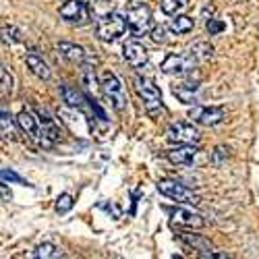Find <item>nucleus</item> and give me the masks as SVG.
Segmentation results:
<instances>
[{
	"label": "nucleus",
	"mask_w": 259,
	"mask_h": 259,
	"mask_svg": "<svg viewBox=\"0 0 259 259\" xmlns=\"http://www.w3.org/2000/svg\"><path fill=\"white\" fill-rule=\"evenodd\" d=\"M25 62H27V67H29V71L35 75V77H39L41 81H48L50 77H52V71H50V67L46 64V60L41 58V56H37V54H27L25 56Z\"/></svg>",
	"instance_id": "obj_16"
},
{
	"label": "nucleus",
	"mask_w": 259,
	"mask_h": 259,
	"mask_svg": "<svg viewBox=\"0 0 259 259\" xmlns=\"http://www.w3.org/2000/svg\"><path fill=\"white\" fill-rule=\"evenodd\" d=\"M189 118L201 126H215L226 120V110L218 106H195L189 112Z\"/></svg>",
	"instance_id": "obj_7"
},
{
	"label": "nucleus",
	"mask_w": 259,
	"mask_h": 259,
	"mask_svg": "<svg viewBox=\"0 0 259 259\" xmlns=\"http://www.w3.org/2000/svg\"><path fill=\"white\" fill-rule=\"evenodd\" d=\"M179 239L185 241V243L191 245V247L199 249V251H211V245H209L205 239H201L199 234H185V232H179Z\"/></svg>",
	"instance_id": "obj_23"
},
{
	"label": "nucleus",
	"mask_w": 259,
	"mask_h": 259,
	"mask_svg": "<svg viewBox=\"0 0 259 259\" xmlns=\"http://www.w3.org/2000/svg\"><path fill=\"white\" fill-rule=\"evenodd\" d=\"M122 56L124 60L131 64L133 69H139V67H145L147 60H149V54H147V48L139 41H126L124 48H122Z\"/></svg>",
	"instance_id": "obj_12"
},
{
	"label": "nucleus",
	"mask_w": 259,
	"mask_h": 259,
	"mask_svg": "<svg viewBox=\"0 0 259 259\" xmlns=\"http://www.w3.org/2000/svg\"><path fill=\"white\" fill-rule=\"evenodd\" d=\"M224 29H226V25L222 23L220 19H213V17H211V19L207 21V33H209V35H218V33L224 31Z\"/></svg>",
	"instance_id": "obj_27"
},
{
	"label": "nucleus",
	"mask_w": 259,
	"mask_h": 259,
	"mask_svg": "<svg viewBox=\"0 0 259 259\" xmlns=\"http://www.w3.org/2000/svg\"><path fill=\"white\" fill-rule=\"evenodd\" d=\"M71 207H73V197L69 195V193H62V195L56 199V211L58 213H67Z\"/></svg>",
	"instance_id": "obj_26"
},
{
	"label": "nucleus",
	"mask_w": 259,
	"mask_h": 259,
	"mask_svg": "<svg viewBox=\"0 0 259 259\" xmlns=\"http://www.w3.org/2000/svg\"><path fill=\"white\" fill-rule=\"evenodd\" d=\"M0 135L5 139H15L17 137V131H15V122L11 118V114L7 110L0 108Z\"/></svg>",
	"instance_id": "obj_19"
},
{
	"label": "nucleus",
	"mask_w": 259,
	"mask_h": 259,
	"mask_svg": "<svg viewBox=\"0 0 259 259\" xmlns=\"http://www.w3.org/2000/svg\"><path fill=\"white\" fill-rule=\"evenodd\" d=\"M13 92H15V79H13V75L3 67V64H0V96L9 98Z\"/></svg>",
	"instance_id": "obj_21"
},
{
	"label": "nucleus",
	"mask_w": 259,
	"mask_h": 259,
	"mask_svg": "<svg viewBox=\"0 0 259 259\" xmlns=\"http://www.w3.org/2000/svg\"><path fill=\"white\" fill-rule=\"evenodd\" d=\"M100 85H102V94H104V98L108 100V104H110L116 112H122L124 108H126V102H128V100H126V92H124V88H122L120 79H118L114 73L106 71V73H102Z\"/></svg>",
	"instance_id": "obj_2"
},
{
	"label": "nucleus",
	"mask_w": 259,
	"mask_h": 259,
	"mask_svg": "<svg viewBox=\"0 0 259 259\" xmlns=\"http://www.w3.org/2000/svg\"><path fill=\"white\" fill-rule=\"evenodd\" d=\"M126 23L133 37H143L152 31V11L145 5H131L126 11Z\"/></svg>",
	"instance_id": "obj_6"
},
{
	"label": "nucleus",
	"mask_w": 259,
	"mask_h": 259,
	"mask_svg": "<svg viewBox=\"0 0 259 259\" xmlns=\"http://www.w3.org/2000/svg\"><path fill=\"white\" fill-rule=\"evenodd\" d=\"M126 19L120 13H106L96 19V33L102 41H116L126 33Z\"/></svg>",
	"instance_id": "obj_1"
},
{
	"label": "nucleus",
	"mask_w": 259,
	"mask_h": 259,
	"mask_svg": "<svg viewBox=\"0 0 259 259\" xmlns=\"http://www.w3.org/2000/svg\"><path fill=\"white\" fill-rule=\"evenodd\" d=\"M152 39L154 41H158V44H166L168 41V37H166V29L160 25V27H154L152 29Z\"/></svg>",
	"instance_id": "obj_28"
},
{
	"label": "nucleus",
	"mask_w": 259,
	"mask_h": 259,
	"mask_svg": "<svg viewBox=\"0 0 259 259\" xmlns=\"http://www.w3.org/2000/svg\"><path fill=\"white\" fill-rule=\"evenodd\" d=\"M0 39L5 44H17V41H21V33L17 27H5V29H0Z\"/></svg>",
	"instance_id": "obj_25"
},
{
	"label": "nucleus",
	"mask_w": 259,
	"mask_h": 259,
	"mask_svg": "<svg viewBox=\"0 0 259 259\" xmlns=\"http://www.w3.org/2000/svg\"><path fill=\"white\" fill-rule=\"evenodd\" d=\"M60 94H62V100L67 102L69 108H75V110H81V108H83L85 98L81 96V92H77L75 88H71V85H62Z\"/></svg>",
	"instance_id": "obj_17"
},
{
	"label": "nucleus",
	"mask_w": 259,
	"mask_h": 259,
	"mask_svg": "<svg viewBox=\"0 0 259 259\" xmlns=\"http://www.w3.org/2000/svg\"><path fill=\"white\" fill-rule=\"evenodd\" d=\"M193 27H195V21L187 15H177V19H170V23H168V29L172 33H179V35L189 33Z\"/></svg>",
	"instance_id": "obj_18"
},
{
	"label": "nucleus",
	"mask_w": 259,
	"mask_h": 259,
	"mask_svg": "<svg viewBox=\"0 0 259 259\" xmlns=\"http://www.w3.org/2000/svg\"><path fill=\"white\" fill-rule=\"evenodd\" d=\"M31 255H33V257H39V259H50V257H60L62 253H60L58 247L52 245V243H41V245H37V247L33 249Z\"/></svg>",
	"instance_id": "obj_24"
},
{
	"label": "nucleus",
	"mask_w": 259,
	"mask_h": 259,
	"mask_svg": "<svg viewBox=\"0 0 259 259\" xmlns=\"http://www.w3.org/2000/svg\"><path fill=\"white\" fill-rule=\"evenodd\" d=\"M0 195H3L7 201H11V199H13V193L7 189V185H5V183H0Z\"/></svg>",
	"instance_id": "obj_30"
},
{
	"label": "nucleus",
	"mask_w": 259,
	"mask_h": 259,
	"mask_svg": "<svg viewBox=\"0 0 259 259\" xmlns=\"http://www.w3.org/2000/svg\"><path fill=\"white\" fill-rule=\"evenodd\" d=\"M58 52H60L62 58H67L73 64H85V62H94L96 64V58L85 52V48H81L77 44H71V41H60Z\"/></svg>",
	"instance_id": "obj_13"
},
{
	"label": "nucleus",
	"mask_w": 259,
	"mask_h": 259,
	"mask_svg": "<svg viewBox=\"0 0 259 259\" xmlns=\"http://www.w3.org/2000/svg\"><path fill=\"white\" fill-rule=\"evenodd\" d=\"M189 5V0H160V7L166 15L170 17H177L181 11H185Z\"/></svg>",
	"instance_id": "obj_22"
},
{
	"label": "nucleus",
	"mask_w": 259,
	"mask_h": 259,
	"mask_svg": "<svg viewBox=\"0 0 259 259\" xmlns=\"http://www.w3.org/2000/svg\"><path fill=\"white\" fill-rule=\"evenodd\" d=\"M197 152H199V149L193 145V143H181V145H177V147L168 149L166 158H168L170 164H183V166H185V164H191L193 160H195Z\"/></svg>",
	"instance_id": "obj_14"
},
{
	"label": "nucleus",
	"mask_w": 259,
	"mask_h": 259,
	"mask_svg": "<svg viewBox=\"0 0 259 259\" xmlns=\"http://www.w3.org/2000/svg\"><path fill=\"white\" fill-rule=\"evenodd\" d=\"M191 52H193V56H195L199 60V64H201V62H207L213 56V46L209 44V41H195V44L191 46Z\"/></svg>",
	"instance_id": "obj_20"
},
{
	"label": "nucleus",
	"mask_w": 259,
	"mask_h": 259,
	"mask_svg": "<svg viewBox=\"0 0 259 259\" xmlns=\"http://www.w3.org/2000/svg\"><path fill=\"white\" fill-rule=\"evenodd\" d=\"M60 17L73 25H85L90 23V7L83 0H67L60 7Z\"/></svg>",
	"instance_id": "obj_8"
},
{
	"label": "nucleus",
	"mask_w": 259,
	"mask_h": 259,
	"mask_svg": "<svg viewBox=\"0 0 259 259\" xmlns=\"http://www.w3.org/2000/svg\"><path fill=\"white\" fill-rule=\"evenodd\" d=\"M168 213H170L172 222L179 224V226H187V228H201V226H205L203 215H199L197 211H191V209H185V207H170Z\"/></svg>",
	"instance_id": "obj_10"
},
{
	"label": "nucleus",
	"mask_w": 259,
	"mask_h": 259,
	"mask_svg": "<svg viewBox=\"0 0 259 259\" xmlns=\"http://www.w3.org/2000/svg\"><path fill=\"white\" fill-rule=\"evenodd\" d=\"M17 126L23 131L29 139H33L35 143H44V139H41V128H39V118H35L29 110H21L19 116H17Z\"/></svg>",
	"instance_id": "obj_11"
},
{
	"label": "nucleus",
	"mask_w": 259,
	"mask_h": 259,
	"mask_svg": "<svg viewBox=\"0 0 259 259\" xmlns=\"http://www.w3.org/2000/svg\"><path fill=\"white\" fill-rule=\"evenodd\" d=\"M0 177L7 179V181H13V183H19V185H27L19 175H15V172H11V170H0Z\"/></svg>",
	"instance_id": "obj_29"
},
{
	"label": "nucleus",
	"mask_w": 259,
	"mask_h": 259,
	"mask_svg": "<svg viewBox=\"0 0 259 259\" xmlns=\"http://www.w3.org/2000/svg\"><path fill=\"white\" fill-rule=\"evenodd\" d=\"M199 131L193 124H187V122H172L166 131V139L170 143H197L199 141Z\"/></svg>",
	"instance_id": "obj_9"
},
{
	"label": "nucleus",
	"mask_w": 259,
	"mask_h": 259,
	"mask_svg": "<svg viewBox=\"0 0 259 259\" xmlns=\"http://www.w3.org/2000/svg\"><path fill=\"white\" fill-rule=\"evenodd\" d=\"M135 90H137V94L141 96V100H143V104H145V110H147L149 116H158L160 112H164L162 94H160V90H158L149 79L137 77V79H135Z\"/></svg>",
	"instance_id": "obj_4"
},
{
	"label": "nucleus",
	"mask_w": 259,
	"mask_h": 259,
	"mask_svg": "<svg viewBox=\"0 0 259 259\" xmlns=\"http://www.w3.org/2000/svg\"><path fill=\"white\" fill-rule=\"evenodd\" d=\"M197 92H199V81H187V83H179V85L172 88V94H175L183 104L195 102Z\"/></svg>",
	"instance_id": "obj_15"
},
{
	"label": "nucleus",
	"mask_w": 259,
	"mask_h": 259,
	"mask_svg": "<svg viewBox=\"0 0 259 259\" xmlns=\"http://www.w3.org/2000/svg\"><path fill=\"white\" fill-rule=\"evenodd\" d=\"M222 154H224V147L215 149V154H213V162H215V164H222Z\"/></svg>",
	"instance_id": "obj_31"
},
{
	"label": "nucleus",
	"mask_w": 259,
	"mask_h": 259,
	"mask_svg": "<svg viewBox=\"0 0 259 259\" xmlns=\"http://www.w3.org/2000/svg\"><path fill=\"white\" fill-rule=\"evenodd\" d=\"M158 191L162 193V195L170 197L172 201L177 203H185V205H201V197L197 195V193H193L191 189H187L185 185L177 183V181H170V179H162L158 181Z\"/></svg>",
	"instance_id": "obj_3"
},
{
	"label": "nucleus",
	"mask_w": 259,
	"mask_h": 259,
	"mask_svg": "<svg viewBox=\"0 0 259 259\" xmlns=\"http://www.w3.org/2000/svg\"><path fill=\"white\" fill-rule=\"evenodd\" d=\"M199 67V60L193 56V52H181V54H168L162 62V73L166 75H187Z\"/></svg>",
	"instance_id": "obj_5"
}]
</instances>
